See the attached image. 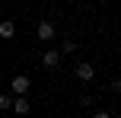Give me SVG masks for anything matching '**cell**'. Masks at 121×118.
Instances as JSON below:
<instances>
[{"instance_id":"obj_9","label":"cell","mask_w":121,"mask_h":118,"mask_svg":"<svg viewBox=\"0 0 121 118\" xmlns=\"http://www.w3.org/2000/svg\"><path fill=\"white\" fill-rule=\"evenodd\" d=\"M92 118H112V112H96Z\"/></svg>"},{"instance_id":"obj_5","label":"cell","mask_w":121,"mask_h":118,"mask_svg":"<svg viewBox=\"0 0 121 118\" xmlns=\"http://www.w3.org/2000/svg\"><path fill=\"white\" fill-rule=\"evenodd\" d=\"M10 109H13V112H16V115H29V99H26V96H16Z\"/></svg>"},{"instance_id":"obj_7","label":"cell","mask_w":121,"mask_h":118,"mask_svg":"<svg viewBox=\"0 0 121 118\" xmlns=\"http://www.w3.org/2000/svg\"><path fill=\"white\" fill-rule=\"evenodd\" d=\"M64 54H77V42L73 38H64V45H60V57Z\"/></svg>"},{"instance_id":"obj_6","label":"cell","mask_w":121,"mask_h":118,"mask_svg":"<svg viewBox=\"0 0 121 118\" xmlns=\"http://www.w3.org/2000/svg\"><path fill=\"white\" fill-rule=\"evenodd\" d=\"M13 35H16V22H10V19L0 22V38H13Z\"/></svg>"},{"instance_id":"obj_2","label":"cell","mask_w":121,"mask_h":118,"mask_svg":"<svg viewBox=\"0 0 121 118\" xmlns=\"http://www.w3.org/2000/svg\"><path fill=\"white\" fill-rule=\"evenodd\" d=\"M92 77H96V67H92V64H77V80H83V83H89Z\"/></svg>"},{"instance_id":"obj_4","label":"cell","mask_w":121,"mask_h":118,"mask_svg":"<svg viewBox=\"0 0 121 118\" xmlns=\"http://www.w3.org/2000/svg\"><path fill=\"white\" fill-rule=\"evenodd\" d=\"M42 64H45V67H51V70H54L57 64H60V51H54V48H51V51H45V54H42Z\"/></svg>"},{"instance_id":"obj_1","label":"cell","mask_w":121,"mask_h":118,"mask_svg":"<svg viewBox=\"0 0 121 118\" xmlns=\"http://www.w3.org/2000/svg\"><path fill=\"white\" fill-rule=\"evenodd\" d=\"M54 32H57V29L48 22V19H42V22L35 26V35H38V42H51V38H54Z\"/></svg>"},{"instance_id":"obj_3","label":"cell","mask_w":121,"mask_h":118,"mask_svg":"<svg viewBox=\"0 0 121 118\" xmlns=\"http://www.w3.org/2000/svg\"><path fill=\"white\" fill-rule=\"evenodd\" d=\"M29 77H13V83H10V86H13V93H16V96H26V93H29Z\"/></svg>"},{"instance_id":"obj_8","label":"cell","mask_w":121,"mask_h":118,"mask_svg":"<svg viewBox=\"0 0 121 118\" xmlns=\"http://www.w3.org/2000/svg\"><path fill=\"white\" fill-rule=\"evenodd\" d=\"M13 105V96H6V93H0V112H6V109Z\"/></svg>"}]
</instances>
